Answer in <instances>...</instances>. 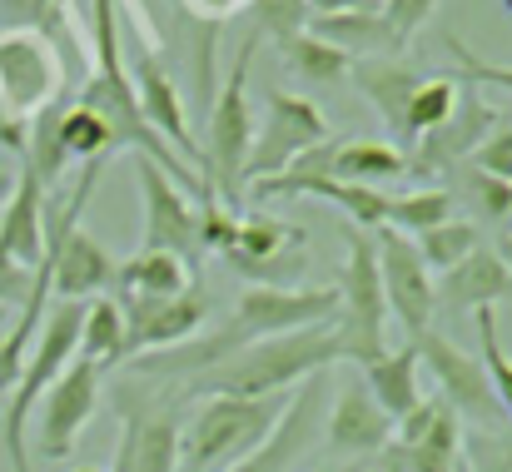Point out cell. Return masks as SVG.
<instances>
[{"mask_svg":"<svg viewBox=\"0 0 512 472\" xmlns=\"http://www.w3.org/2000/svg\"><path fill=\"white\" fill-rule=\"evenodd\" d=\"M339 358H348V338H343L339 318L299 328V333H279V338H259L229 358H219L214 368H204L194 383H184L179 398H289L299 383L329 373Z\"/></svg>","mask_w":512,"mask_h":472,"instance_id":"1","label":"cell"},{"mask_svg":"<svg viewBox=\"0 0 512 472\" xmlns=\"http://www.w3.org/2000/svg\"><path fill=\"white\" fill-rule=\"evenodd\" d=\"M90 35H95V70L75 90V105L90 110L105 125V135H110L115 150H130L135 159L160 164L174 184H184V189L199 194L204 179L174 155L170 145L150 130V120L140 115V100H135L130 75H125V45H120V10H115V0H90Z\"/></svg>","mask_w":512,"mask_h":472,"instance_id":"2","label":"cell"},{"mask_svg":"<svg viewBox=\"0 0 512 472\" xmlns=\"http://www.w3.org/2000/svg\"><path fill=\"white\" fill-rule=\"evenodd\" d=\"M289 398H199L189 428L179 433V472H229L244 463L254 448L269 443Z\"/></svg>","mask_w":512,"mask_h":472,"instance_id":"3","label":"cell"},{"mask_svg":"<svg viewBox=\"0 0 512 472\" xmlns=\"http://www.w3.org/2000/svg\"><path fill=\"white\" fill-rule=\"evenodd\" d=\"M120 418V448L110 472H179V393L150 378H125L110 393Z\"/></svg>","mask_w":512,"mask_h":472,"instance_id":"4","label":"cell"},{"mask_svg":"<svg viewBox=\"0 0 512 472\" xmlns=\"http://www.w3.org/2000/svg\"><path fill=\"white\" fill-rule=\"evenodd\" d=\"M259 50V35H249L229 65L224 90L209 100V135H204V184L224 199L239 204L244 194V159L254 145V110H249V60Z\"/></svg>","mask_w":512,"mask_h":472,"instance_id":"5","label":"cell"},{"mask_svg":"<svg viewBox=\"0 0 512 472\" xmlns=\"http://www.w3.org/2000/svg\"><path fill=\"white\" fill-rule=\"evenodd\" d=\"M60 95H65V70H60V55L50 50V40L40 30L0 35V110H5L0 130H20L15 120H25V115L35 120Z\"/></svg>","mask_w":512,"mask_h":472,"instance_id":"6","label":"cell"},{"mask_svg":"<svg viewBox=\"0 0 512 472\" xmlns=\"http://www.w3.org/2000/svg\"><path fill=\"white\" fill-rule=\"evenodd\" d=\"M224 264L259 289H294V279L309 269V234L274 214H239V234L224 249Z\"/></svg>","mask_w":512,"mask_h":472,"instance_id":"7","label":"cell"},{"mask_svg":"<svg viewBox=\"0 0 512 472\" xmlns=\"http://www.w3.org/2000/svg\"><path fill=\"white\" fill-rule=\"evenodd\" d=\"M319 140H329V120L319 115V105L304 100V95H289V90H269L264 125L254 130V145H249V159H244V189L284 174Z\"/></svg>","mask_w":512,"mask_h":472,"instance_id":"8","label":"cell"},{"mask_svg":"<svg viewBox=\"0 0 512 472\" xmlns=\"http://www.w3.org/2000/svg\"><path fill=\"white\" fill-rule=\"evenodd\" d=\"M408 343H418V363H428V373L438 383V403L458 423H468V428H503V408H498L493 383H488V373H483V363L473 353H463L453 338H443L433 328L408 338Z\"/></svg>","mask_w":512,"mask_h":472,"instance_id":"9","label":"cell"},{"mask_svg":"<svg viewBox=\"0 0 512 472\" xmlns=\"http://www.w3.org/2000/svg\"><path fill=\"white\" fill-rule=\"evenodd\" d=\"M80 323H85V304L55 299V304L45 309L40 328H35V343H30V358H25V368H20V378H15V393L5 398V423L25 428V418L35 413L40 393L80 358Z\"/></svg>","mask_w":512,"mask_h":472,"instance_id":"10","label":"cell"},{"mask_svg":"<svg viewBox=\"0 0 512 472\" xmlns=\"http://www.w3.org/2000/svg\"><path fill=\"white\" fill-rule=\"evenodd\" d=\"M100 378H105V373H100L95 363L75 358V363L40 393V403H35V413H40V423H35V453H40L45 463H70V453H75L85 423H90L95 408H100Z\"/></svg>","mask_w":512,"mask_h":472,"instance_id":"11","label":"cell"},{"mask_svg":"<svg viewBox=\"0 0 512 472\" xmlns=\"http://www.w3.org/2000/svg\"><path fill=\"white\" fill-rule=\"evenodd\" d=\"M373 254H378V279H383L388 314L403 323L408 338L428 333L438 299H433V269L423 264L418 244L398 229H373Z\"/></svg>","mask_w":512,"mask_h":472,"instance_id":"12","label":"cell"},{"mask_svg":"<svg viewBox=\"0 0 512 472\" xmlns=\"http://www.w3.org/2000/svg\"><path fill=\"white\" fill-rule=\"evenodd\" d=\"M135 174H140V204H145V239H140V249L179 254V259L199 274V264H204V239H199V214H194V204L184 199V189L174 184L160 164L135 159Z\"/></svg>","mask_w":512,"mask_h":472,"instance_id":"13","label":"cell"},{"mask_svg":"<svg viewBox=\"0 0 512 472\" xmlns=\"http://www.w3.org/2000/svg\"><path fill=\"white\" fill-rule=\"evenodd\" d=\"M120 304V318H125V363L130 358H145V353H165V348H179L189 343L204 318H209V304L199 294V284L179 299H150V294H115Z\"/></svg>","mask_w":512,"mask_h":472,"instance_id":"14","label":"cell"},{"mask_svg":"<svg viewBox=\"0 0 512 472\" xmlns=\"http://www.w3.org/2000/svg\"><path fill=\"white\" fill-rule=\"evenodd\" d=\"M498 125V115L488 110V100L478 95V90H463L458 95V110L448 115V125H438L433 135H423L418 145H413V155H408V174L423 184V179H443L453 164H463V159L478 150V140L488 135Z\"/></svg>","mask_w":512,"mask_h":472,"instance_id":"15","label":"cell"},{"mask_svg":"<svg viewBox=\"0 0 512 472\" xmlns=\"http://www.w3.org/2000/svg\"><path fill=\"white\" fill-rule=\"evenodd\" d=\"M329 448L339 458H378L393 443V418L373 403V393L363 388V378H348L334 393V408L324 418Z\"/></svg>","mask_w":512,"mask_h":472,"instance_id":"16","label":"cell"},{"mask_svg":"<svg viewBox=\"0 0 512 472\" xmlns=\"http://www.w3.org/2000/svg\"><path fill=\"white\" fill-rule=\"evenodd\" d=\"M324 393H329V378H324V373H319V378H309L304 388H294V398H289V408H284L279 428L269 433V443H264V448H254L244 463H234L229 472H289L294 468V463L309 453V433H314V418H319Z\"/></svg>","mask_w":512,"mask_h":472,"instance_id":"17","label":"cell"},{"mask_svg":"<svg viewBox=\"0 0 512 472\" xmlns=\"http://www.w3.org/2000/svg\"><path fill=\"white\" fill-rule=\"evenodd\" d=\"M348 75L363 90V100L373 105V115L383 120L388 140L403 145V110H408V95L423 85L428 70H418L403 55H373V60H348Z\"/></svg>","mask_w":512,"mask_h":472,"instance_id":"18","label":"cell"},{"mask_svg":"<svg viewBox=\"0 0 512 472\" xmlns=\"http://www.w3.org/2000/svg\"><path fill=\"white\" fill-rule=\"evenodd\" d=\"M433 299L448 304L453 314H478V309H493V304L512 299V274L493 244H478L458 269L433 279Z\"/></svg>","mask_w":512,"mask_h":472,"instance_id":"19","label":"cell"},{"mask_svg":"<svg viewBox=\"0 0 512 472\" xmlns=\"http://www.w3.org/2000/svg\"><path fill=\"white\" fill-rule=\"evenodd\" d=\"M0 254L20 269H35L45 259V184L30 169L10 184V199L0 204Z\"/></svg>","mask_w":512,"mask_h":472,"instance_id":"20","label":"cell"},{"mask_svg":"<svg viewBox=\"0 0 512 472\" xmlns=\"http://www.w3.org/2000/svg\"><path fill=\"white\" fill-rule=\"evenodd\" d=\"M358 378L363 388L373 393V403L398 423L408 418L418 403H423V378H418V343H403V348H383L378 358L358 363Z\"/></svg>","mask_w":512,"mask_h":472,"instance_id":"21","label":"cell"},{"mask_svg":"<svg viewBox=\"0 0 512 472\" xmlns=\"http://www.w3.org/2000/svg\"><path fill=\"white\" fill-rule=\"evenodd\" d=\"M309 35H319L324 45H334L348 60H373V55H393L403 50L383 20V10H353V15H309L304 20Z\"/></svg>","mask_w":512,"mask_h":472,"instance_id":"22","label":"cell"},{"mask_svg":"<svg viewBox=\"0 0 512 472\" xmlns=\"http://www.w3.org/2000/svg\"><path fill=\"white\" fill-rule=\"evenodd\" d=\"M194 269L179 259V254H165V249H135L130 259H120V289L115 294H150V299H179L194 289Z\"/></svg>","mask_w":512,"mask_h":472,"instance_id":"23","label":"cell"},{"mask_svg":"<svg viewBox=\"0 0 512 472\" xmlns=\"http://www.w3.org/2000/svg\"><path fill=\"white\" fill-rule=\"evenodd\" d=\"M443 179H448L443 189L453 194V204H468V219H473V224H512V184L508 179H493V174L473 169L468 159L453 164Z\"/></svg>","mask_w":512,"mask_h":472,"instance_id":"24","label":"cell"},{"mask_svg":"<svg viewBox=\"0 0 512 472\" xmlns=\"http://www.w3.org/2000/svg\"><path fill=\"white\" fill-rule=\"evenodd\" d=\"M403 174H408V155L393 140H339L334 179H343V184L378 189L383 179H403Z\"/></svg>","mask_w":512,"mask_h":472,"instance_id":"25","label":"cell"},{"mask_svg":"<svg viewBox=\"0 0 512 472\" xmlns=\"http://www.w3.org/2000/svg\"><path fill=\"white\" fill-rule=\"evenodd\" d=\"M458 80L453 75H423V85L408 95V110H403V155L423 140V135H433L438 125H448V115L458 110Z\"/></svg>","mask_w":512,"mask_h":472,"instance_id":"26","label":"cell"},{"mask_svg":"<svg viewBox=\"0 0 512 472\" xmlns=\"http://www.w3.org/2000/svg\"><path fill=\"white\" fill-rule=\"evenodd\" d=\"M80 358L95 363L100 373L120 368L125 363V318L115 294L110 299H90L85 304V323H80Z\"/></svg>","mask_w":512,"mask_h":472,"instance_id":"27","label":"cell"},{"mask_svg":"<svg viewBox=\"0 0 512 472\" xmlns=\"http://www.w3.org/2000/svg\"><path fill=\"white\" fill-rule=\"evenodd\" d=\"M453 209H458V204H453V194H448L443 184H418V189L388 194V219H383V229H398V234L418 239L423 229L448 224Z\"/></svg>","mask_w":512,"mask_h":472,"instance_id":"28","label":"cell"},{"mask_svg":"<svg viewBox=\"0 0 512 472\" xmlns=\"http://www.w3.org/2000/svg\"><path fill=\"white\" fill-rule=\"evenodd\" d=\"M418 254H423V264L433 269V274H448V269H458L478 244H483V229L473 224V219H448V224H433V229H423L418 239Z\"/></svg>","mask_w":512,"mask_h":472,"instance_id":"29","label":"cell"},{"mask_svg":"<svg viewBox=\"0 0 512 472\" xmlns=\"http://www.w3.org/2000/svg\"><path fill=\"white\" fill-rule=\"evenodd\" d=\"M279 55H284V65H289L294 75H304V80H314V85H339L343 75H348V55H339L334 45H324V40L309 35V30L279 40Z\"/></svg>","mask_w":512,"mask_h":472,"instance_id":"30","label":"cell"},{"mask_svg":"<svg viewBox=\"0 0 512 472\" xmlns=\"http://www.w3.org/2000/svg\"><path fill=\"white\" fill-rule=\"evenodd\" d=\"M60 145H65V159H85V164H110V155H115L105 125L90 110H80L75 100H70V110L60 120Z\"/></svg>","mask_w":512,"mask_h":472,"instance_id":"31","label":"cell"},{"mask_svg":"<svg viewBox=\"0 0 512 472\" xmlns=\"http://www.w3.org/2000/svg\"><path fill=\"white\" fill-rule=\"evenodd\" d=\"M478 363H483V373H488V383H493V398H498V408H503V418H512V358L503 353V343H498V314L493 309H478Z\"/></svg>","mask_w":512,"mask_h":472,"instance_id":"32","label":"cell"},{"mask_svg":"<svg viewBox=\"0 0 512 472\" xmlns=\"http://www.w3.org/2000/svg\"><path fill=\"white\" fill-rule=\"evenodd\" d=\"M468 472H512V423L503 428H468L463 433Z\"/></svg>","mask_w":512,"mask_h":472,"instance_id":"33","label":"cell"},{"mask_svg":"<svg viewBox=\"0 0 512 472\" xmlns=\"http://www.w3.org/2000/svg\"><path fill=\"white\" fill-rule=\"evenodd\" d=\"M443 45H448V55L458 60V75H463V80H473V85H498V90H508L512 95V65H493V60H483V55H478L473 45H463L458 35H448Z\"/></svg>","mask_w":512,"mask_h":472,"instance_id":"34","label":"cell"},{"mask_svg":"<svg viewBox=\"0 0 512 472\" xmlns=\"http://www.w3.org/2000/svg\"><path fill=\"white\" fill-rule=\"evenodd\" d=\"M473 169H483V174H493V179H508L512 184V125H493L483 140H478V150L468 155Z\"/></svg>","mask_w":512,"mask_h":472,"instance_id":"35","label":"cell"},{"mask_svg":"<svg viewBox=\"0 0 512 472\" xmlns=\"http://www.w3.org/2000/svg\"><path fill=\"white\" fill-rule=\"evenodd\" d=\"M65 0H0V35L10 30H45Z\"/></svg>","mask_w":512,"mask_h":472,"instance_id":"36","label":"cell"},{"mask_svg":"<svg viewBox=\"0 0 512 472\" xmlns=\"http://www.w3.org/2000/svg\"><path fill=\"white\" fill-rule=\"evenodd\" d=\"M433 5H438V0H383V20H388L393 40H398V45H408V40L428 25Z\"/></svg>","mask_w":512,"mask_h":472,"instance_id":"37","label":"cell"},{"mask_svg":"<svg viewBox=\"0 0 512 472\" xmlns=\"http://www.w3.org/2000/svg\"><path fill=\"white\" fill-rule=\"evenodd\" d=\"M30 284H35V269H20L15 259L0 254V304H25Z\"/></svg>","mask_w":512,"mask_h":472,"instance_id":"38","label":"cell"},{"mask_svg":"<svg viewBox=\"0 0 512 472\" xmlns=\"http://www.w3.org/2000/svg\"><path fill=\"white\" fill-rule=\"evenodd\" d=\"M0 443H5L10 472H35L30 453H25V428H15V423H0Z\"/></svg>","mask_w":512,"mask_h":472,"instance_id":"39","label":"cell"},{"mask_svg":"<svg viewBox=\"0 0 512 472\" xmlns=\"http://www.w3.org/2000/svg\"><path fill=\"white\" fill-rule=\"evenodd\" d=\"M314 15H353V10H383V0H304Z\"/></svg>","mask_w":512,"mask_h":472,"instance_id":"40","label":"cell"},{"mask_svg":"<svg viewBox=\"0 0 512 472\" xmlns=\"http://www.w3.org/2000/svg\"><path fill=\"white\" fill-rule=\"evenodd\" d=\"M498 259L508 264V274H512V229H508V234H503V239H498Z\"/></svg>","mask_w":512,"mask_h":472,"instance_id":"41","label":"cell"},{"mask_svg":"<svg viewBox=\"0 0 512 472\" xmlns=\"http://www.w3.org/2000/svg\"><path fill=\"white\" fill-rule=\"evenodd\" d=\"M10 184H15V179H10V174H5V169H0V204H5V199H10Z\"/></svg>","mask_w":512,"mask_h":472,"instance_id":"42","label":"cell"},{"mask_svg":"<svg viewBox=\"0 0 512 472\" xmlns=\"http://www.w3.org/2000/svg\"><path fill=\"white\" fill-rule=\"evenodd\" d=\"M503 10H508V15H512V0H503Z\"/></svg>","mask_w":512,"mask_h":472,"instance_id":"43","label":"cell"},{"mask_svg":"<svg viewBox=\"0 0 512 472\" xmlns=\"http://www.w3.org/2000/svg\"><path fill=\"white\" fill-rule=\"evenodd\" d=\"M75 472H100V468H75Z\"/></svg>","mask_w":512,"mask_h":472,"instance_id":"44","label":"cell"},{"mask_svg":"<svg viewBox=\"0 0 512 472\" xmlns=\"http://www.w3.org/2000/svg\"><path fill=\"white\" fill-rule=\"evenodd\" d=\"M324 472H343V468H324Z\"/></svg>","mask_w":512,"mask_h":472,"instance_id":"45","label":"cell"},{"mask_svg":"<svg viewBox=\"0 0 512 472\" xmlns=\"http://www.w3.org/2000/svg\"><path fill=\"white\" fill-rule=\"evenodd\" d=\"M348 472H363V468H348Z\"/></svg>","mask_w":512,"mask_h":472,"instance_id":"46","label":"cell"}]
</instances>
